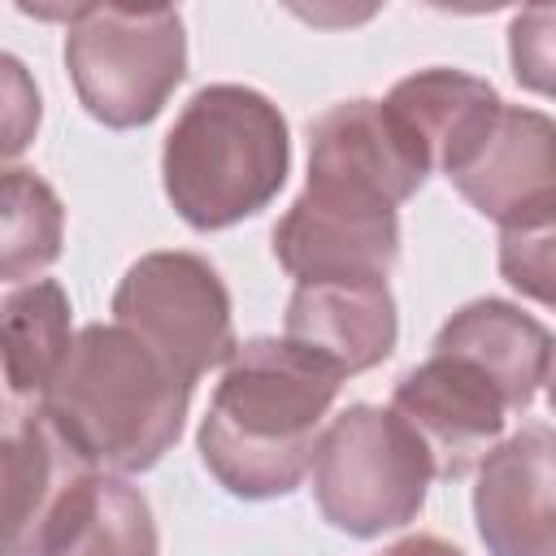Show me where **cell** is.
<instances>
[{"label":"cell","instance_id":"cell-1","mask_svg":"<svg viewBox=\"0 0 556 556\" xmlns=\"http://www.w3.org/2000/svg\"><path fill=\"white\" fill-rule=\"evenodd\" d=\"M343 374L291 339L239 343L200 417V460L239 500L291 495L313 469Z\"/></svg>","mask_w":556,"mask_h":556},{"label":"cell","instance_id":"cell-2","mask_svg":"<svg viewBox=\"0 0 556 556\" xmlns=\"http://www.w3.org/2000/svg\"><path fill=\"white\" fill-rule=\"evenodd\" d=\"M191 382L117 321L83 326L61 374L35 400L52 430L100 473H143L182 434Z\"/></svg>","mask_w":556,"mask_h":556},{"label":"cell","instance_id":"cell-3","mask_svg":"<svg viewBox=\"0 0 556 556\" xmlns=\"http://www.w3.org/2000/svg\"><path fill=\"white\" fill-rule=\"evenodd\" d=\"M291 135L282 109L243 83L200 87L161 148L165 200L191 230L256 217L287 182Z\"/></svg>","mask_w":556,"mask_h":556},{"label":"cell","instance_id":"cell-4","mask_svg":"<svg viewBox=\"0 0 556 556\" xmlns=\"http://www.w3.org/2000/svg\"><path fill=\"white\" fill-rule=\"evenodd\" d=\"M434 478L430 447L395 408L348 404L317 439L313 500L339 534L378 539L417 521Z\"/></svg>","mask_w":556,"mask_h":556},{"label":"cell","instance_id":"cell-5","mask_svg":"<svg viewBox=\"0 0 556 556\" xmlns=\"http://www.w3.org/2000/svg\"><path fill=\"white\" fill-rule=\"evenodd\" d=\"M65 70L100 126H148L187 78L182 13L169 4H78L65 30Z\"/></svg>","mask_w":556,"mask_h":556},{"label":"cell","instance_id":"cell-6","mask_svg":"<svg viewBox=\"0 0 556 556\" xmlns=\"http://www.w3.org/2000/svg\"><path fill=\"white\" fill-rule=\"evenodd\" d=\"M113 321L191 387L239 352L230 291L195 252H143L113 291Z\"/></svg>","mask_w":556,"mask_h":556},{"label":"cell","instance_id":"cell-7","mask_svg":"<svg viewBox=\"0 0 556 556\" xmlns=\"http://www.w3.org/2000/svg\"><path fill=\"white\" fill-rule=\"evenodd\" d=\"M274 256L300 282H387L400 261V217L374 195L304 182L274 226Z\"/></svg>","mask_w":556,"mask_h":556},{"label":"cell","instance_id":"cell-8","mask_svg":"<svg viewBox=\"0 0 556 556\" xmlns=\"http://www.w3.org/2000/svg\"><path fill=\"white\" fill-rule=\"evenodd\" d=\"M391 408L421 434L439 478L478 473V465L504 439V426L513 417L504 387L482 365L439 348H430L421 365L400 374Z\"/></svg>","mask_w":556,"mask_h":556},{"label":"cell","instance_id":"cell-9","mask_svg":"<svg viewBox=\"0 0 556 556\" xmlns=\"http://www.w3.org/2000/svg\"><path fill=\"white\" fill-rule=\"evenodd\" d=\"M447 182L500 230H526L556 213V122L504 104L478 143L447 169Z\"/></svg>","mask_w":556,"mask_h":556},{"label":"cell","instance_id":"cell-10","mask_svg":"<svg viewBox=\"0 0 556 556\" xmlns=\"http://www.w3.org/2000/svg\"><path fill=\"white\" fill-rule=\"evenodd\" d=\"M473 526L486 556H556V426L526 421L486 452Z\"/></svg>","mask_w":556,"mask_h":556},{"label":"cell","instance_id":"cell-11","mask_svg":"<svg viewBox=\"0 0 556 556\" xmlns=\"http://www.w3.org/2000/svg\"><path fill=\"white\" fill-rule=\"evenodd\" d=\"M426 174L382 100H343L308 122V182L317 187H343L400 208Z\"/></svg>","mask_w":556,"mask_h":556},{"label":"cell","instance_id":"cell-12","mask_svg":"<svg viewBox=\"0 0 556 556\" xmlns=\"http://www.w3.org/2000/svg\"><path fill=\"white\" fill-rule=\"evenodd\" d=\"M282 339L343 378L365 374L395 352V295L387 282H300L287 300Z\"/></svg>","mask_w":556,"mask_h":556},{"label":"cell","instance_id":"cell-13","mask_svg":"<svg viewBox=\"0 0 556 556\" xmlns=\"http://www.w3.org/2000/svg\"><path fill=\"white\" fill-rule=\"evenodd\" d=\"M91 465L52 430L39 404L9 400L4 417V556H39L43 534Z\"/></svg>","mask_w":556,"mask_h":556},{"label":"cell","instance_id":"cell-14","mask_svg":"<svg viewBox=\"0 0 556 556\" xmlns=\"http://www.w3.org/2000/svg\"><path fill=\"white\" fill-rule=\"evenodd\" d=\"M382 104L430 174H447L504 109L500 91L486 78L452 65H430L400 78Z\"/></svg>","mask_w":556,"mask_h":556},{"label":"cell","instance_id":"cell-15","mask_svg":"<svg viewBox=\"0 0 556 556\" xmlns=\"http://www.w3.org/2000/svg\"><path fill=\"white\" fill-rule=\"evenodd\" d=\"M439 352H456L469 356L473 365H482L508 395L513 413H526L534 404L539 382H547V365H552V334L539 317L521 313L508 300H469L460 304L434 334Z\"/></svg>","mask_w":556,"mask_h":556},{"label":"cell","instance_id":"cell-16","mask_svg":"<svg viewBox=\"0 0 556 556\" xmlns=\"http://www.w3.org/2000/svg\"><path fill=\"white\" fill-rule=\"evenodd\" d=\"M39 556H161L148 495L122 473L91 469L52 517Z\"/></svg>","mask_w":556,"mask_h":556},{"label":"cell","instance_id":"cell-17","mask_svg":"<svg viewBox=\"0 0 556 556\" xmlns=\"http://www.w3.org/2000/svg\"><path fill=\"white\" fill-rule=\"evenodd\" d=\"M4 326V382L9 400H39L52 378L61 374L70 348H74V317L70 295L56 278H35L22 287H9L0 304Z\"/></svg>","mask_w":556,"mask_h":556},{"label":"cell","instance_id":"cell-18","mask_svg":"<svg viewBox=\"0 0 556 556\" xmlns=\"http://www.w3.org/2000/svg\"><path fill=\"white\" fill-rule=\"evenodd\" d=\"M65 213L56 191L35 169H4V243H0V278L9 287L35 282L61 256Z\"/></svg>","mask_w":556,"mask_h":556},{"label":"cell","instance_id":"cell-19","mask_svg":"<svg viewBox=\"0 0 556 556\" xmlns=\"http://www.w3.org/2000/svg\"><path fill=\"white\" fill-rule=\"evenodd\" d=\"M500 278L526 300L556 308V213L526 230H500Z\"/></svg>","mask_w":556,"mask_h":556},{"label":"cell","instance_id":"cell-20","mask_svg":"<svg viewBox=\"0 0 556 556\" xmlns=\"http://www.w3.org/2000/svg\"><path fill=\"white\" fill-rule=\"evenodd\" d=\"M508 65L526 91L556 100V4H534L513 13Z\"/></svg>","mask_w":556,"mask_h":556},{"label":"cell","instance_id":"cell-21","mask_svg":"<svg viewBox=\"0 0 556 556\" xmlns=\"http://www.w3.org/2000/svg\"><path fill=\"white\" fill-rule=\"evenodd\" d=\"M0 70H4V156L13 161L39 126V91L30 87L17 56H4Z\"/></svg>","mask_w":556,"mask_h":556},{"label":"cell","instance_id":"cell-22","mask_svg":"<svg viewBox=\"0 0 556 556\" xmlns=\"http://www.w3.org/2000/svg\"><path fill=\"white\" fill-rule=\"evenodd\" d=\"M382 556H465L456 543L439 539V534H408L400 543H391Z\"/></svg>","mask_w":556,"mask_h":556},{"label":"cell","instance_id":"cell-23","mask_svg":"<svg viewBox=\"0 0 556 556\" xmlns=\"http://www.w3.org/2000/svg\"><path fill=\"white\" fill-rule=\"evenodd\" d=\"M547 404L556 413V339H552V365H547Z\"/></svg>","mask_w":556,"mask_h":556}]
</instances>
